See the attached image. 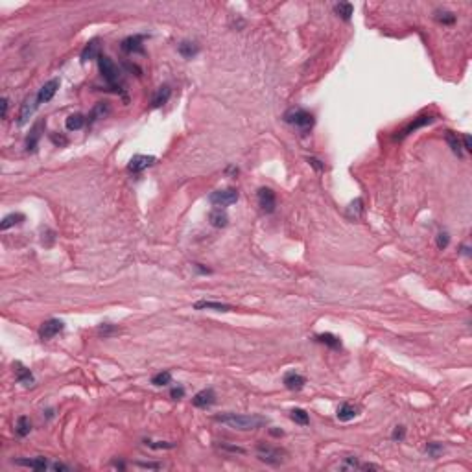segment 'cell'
Instances as JSON below:
<instances>
[{
  "label": "cell",
  "instance_id": "cell-1",
  "mask_svg": "<svg viewBox=\"0 0 472 472\" xmlns=\"http://www.w3.org/2000/svg\"><path fill=\"white\" fill-rule=\"evenodd\" d=\"M216 423L227 424L229 428L240 431H249V430H257L260 426H264L267 421L264 417H258V415H238V413H224V415H216L214 417Z\"/></svg>",
  "mask_w": 472,
  "mask_h": 472
},
{
  "label": "cell",
  "instance_id": "cell-2",
  "mask_svg": "<svg viewBox=\"0 0 472 472\" xmlns=\"http://www.w3.org/2000/svg\"><path fill=\"white\" fill-rule=\"evenodd\" d=\"M284 120L291 124L293 127H297L299 131L308 133L312 127H314V116L312 113H308L305 109H290L284 113Z\"/></svg>",
  "mask_w": 472,
  "mask_h": 472
},
{
  "label": "cell",
  "instance_id": "cell-3",
  "mask_svg": "<svg viewBox=\"0 0 472 472\" xmlns=\"http://www.w3.org/2000/svg\"><path fill=\"white\" fill-rule=\"evenodd\" d=\"M257 457L266 465H277L284 463L286 459V452L282 448L271 447V445H266V443H258L257 445Z\"/></svg>",
  "mask_w": 472,
  "mask_h": 472
},
{
  "label": "cell",
  "instance_id": "cell-4",
  "mask_svg": "<svg viewBox=\"0 0 472 472\" xmlns=\"http://www.w3.org/2000/svg\"><path fill=\"white\" fill-rule=\"evenodd\" d=\"M98 68H100V72H102V76H103V80H105L109 85H113V89H115V85L118 83V78H120V70H118V66L115 65V61H113L111 58H107V56H100Z\"/></svg>",
  "mask_w": 472,
  "mask_h": 472
},
{
  "label": "cell",
  "instance_id": "cell-5",
  "mask_svg": "<svg viewBox=\"0 0 472 472\" xmlns=\"http://www.w3.org/2000/svg\"><path fill=\"white\" fill-rule=\"evenodd\" d=\"M238 192L234 190V188H225V190H216L212 192L210 196H208V201L214 205V207H229V205H232V203H236L238 201Z\"/></svg>",
  "mask_w": 472,
  "mask_h": 472
},
{
  "label": "cell",
  "instance_id": "cell-6",
  "mask_svg": "<svg viewBox=\"0 0 472 472\" xmlns=\"http://www.w3.org/2000/svg\"><path fill=\"white\" fill-rule=\"evenodd\" d=\"M257 199H258V207L264 210L266 214H271L277 207V196L271 188H266L262 186L260 190L257 192Z\"/></svg>",
  "mask_w": 472,
  "mask_h": 472
},
{
  "label": "cell",
  "instance_id": "cell-7",
  "mask_svg": "<svg viewBox=\"0 0 472 472\" xmlns=\"http://www.w3.org/2000/svg\"><path fill=\"white\" fill-rule=\"evenodd\" d=\"M63 328H65V323H63V321H59V319H48V321H44V323L41 325V328H39V338L44 341L52 340V338L58 336Z\"/></svg>",
  "mask_w": 472,
  "mask_h": 472
},
{
  "label": "cell",
  "instance_id": "cell-8",
  "mask_svg": "<svg viewBox=\"0 0 472 472\" xmlns=\"http://www.w3.org/2000/svg\"><path fill=\"white\" fill-rule=\"evenodd\" d=\"M435 118L433 116H428V115H423V116H417L413 122H410V124L402 129V131L398 133V135H395V139L397 141H400V139H404V137H408V135H411V133H415L417 129H421V127H424V125L431 124Z\"/></svg>",
  "mask_w": 472,
  "mask_h": 472
},
{
  "label": "cell",
  "instance_id": "cell-9",
  "mask_svg": "<svg viewBox=\"0 0 472 472\" xmlns=\"http://www.w3.org/2000/svg\"><path fill=\"white\" fill-rule=\"evenodd\" d=\"M155 161L157 159L153 157V155H133L129 164H127V170L133 172V174H141V172H144L151 164H155Z\"/></svg>",
  "mask_w": 472,
  "mask_h": 472
},
{
  "label": "cell",
  "instance_id": "cell-10",
  "mask_svg": "<svg viewBox=\"0 0 472 472\" xmlns=\"http://www.w3.org/2000/svg\"><path fill=\"white\" fill-rule=\"evenodd\" d=\"M59 85H61L59 78H54V80H50V82H46L44 85H42L41 89H39V92H37V102H39V105H41V103H46V102H50V100L56 96Z\"/></svg>",
  "mask_w": 472,
  "mask_h": 472
},
{
  "label": "cell",
  "instance_id": "cell-11",
  "mask_svg": "<svg viewBox=\"0 0 472 472\" xmlns=\"http://www.w3.org/2000/svg\"><path fill=\"white\" fill-rule=\"evenodd\" d=\"M216 402V393L214 390H201L199 393H196L194 395V398H192V404L196 408H201V410H207V408H210L212 404Z\"/></svg>",
  "mask_w": 472,
  "mask_h": 472
},
{
  "label": "cell",
  "instance_id": "cell-12",
  "mask_svg": "<svg viewBox=\"0 0 472 472\" xmlns=\"http://www.w3.org/2000/svg\"><path fill=\"white\" fill-rule=\"evenodd\" d=\"M142 42H144V35H131V37H127V39L122 41V46L120 48L125 54H142L144 52Z\"/></svg>",
  "mask_w": 472,
  "mask_h": 472
},
{
  "label": "cell",
  "instance_id": "cell-13",
  "mask_svg": "<svg viewBox=\"0 0 472 472\" xmlns=\"http://www.w3.org/2000/svg\"><path fill=\"white\" fill-rule=\"evenodd\" d=\"M15 465H21V467H28V469H33V471H46V469H52L54 463H48L44 457H22V459H15L13 461Z\"/></svg>",
  "mask_w": 472,
  "mask_h": 472
},
{
  "label": "cell",
  "instance_id": "cell-14",
  "mask_svg": "<svg viewBox=\"0 0 472 472\" xmlns=\"http://www.w3.org/2000/svg\"><path fill=\"white\" fill-rule=\"evenodd\" d=\"M13 369H15V378L19 384H22V386H26V388H30V386L35 384V378H33L32 371H30L28 367H24L21 362H15V364H13Z\"/></svg>",
  "mask_w": 472,
  "mask_h": 472
},
{
  "label": "cell",
  "instance_id": "cell-15",
  "mask_svg": "<svg viewBox=\"0 0 472 472\" xmlns=\"http://www.w3.org/2000/svg\"><path fill=\"white\" fill-rule=\"evenodd\" d=\"M284 386H286V390L290 391H301L303 388H305V384H307V378L303 376V374L295 373V371H290V373L284 374Z\"/></svg>",
  "mask_w": 472,
  "mask_h": 472
},
{
  "label": "cell",
  "instance_id": "cell-16",
  "mask_svg": "<svg viewBox=\"0 0 472 472\" xmlns=\"http://www.w3.org/2000/svg\"><path fill=\"white\" fill-rule=\"evenodd\" d=\"M39 107V102H37V96L35 98H26L22 107H21V113H19V125H24L28 122V118L33 115V111Z\"/></svg>",
  "mask_w": 472,
  "mask_h": 472
},
{
  "label": "cell",
  "instance_id": "cell-17",
  "mask_svg": "<svg viewBox=\"0 0 472 472\" xmlns=\"http://www.w3.org/2000/svg\"><path fill=\"white\" fill-rule=\"evenodd\" d=\"M42 129H44V120H39V122L32 127V131H30L28 139H26V149H28V151H32L33 153V151L37 149V144H39Z\"/></svg>",
  "mask_w": 472,
  "mask_h": 472
},
{
  "label": "cell",
  "instance_id": "cell-18",
  "mask_svg": "<svg viewBox=\"0 0 472 472\" xmlns=\"http://www.w3.org/2000/svg\"><path fill=\"white\" fill-rule=\"evenodd\" d=\"M358 413H360V408L358 406H352V404H349V402H343L340 408H338V419H340L341 423H349V421H352L354 417H358Z\"/></svg>",
  "mask_w": 472,
  "mask_h": 472
},
{
  "label": "cell",
  "instance_id": "cell-19",
  "mask_svg": "<svg viewBox=\"0 0 472 472\" xmlns=\"http://www.w3.org/2000/svg\"><path fill=\"white\" fill-rule=\"evenodd\" d=\"M196 310H216V312H232L234 308L225 303H216V301H198L194 305Z\"/></svg>",
  "mask_w": 472,
  "mask_h": 472
},
{
  "label": "cell",
  "instance_id": "cell-20",
  "mask_svg": "<svg viewBox=\"0 0 472 472\" xmlns=\"http://www.w3.org/2000/svg\"><path fill=\"white\" fill-rule=\"evenodd\" d=\"M170 96H172V89H170L168 85L159 87L157 92H155V94H153V98H151V107L157 109V107H161V105H164L166 102L170 100Z\"/></svg>",
  "mask_w": 472,
  "mask_h": 472
},
{
  "label": "cell",
  "instance_id": "cell-21",
  "mask_svg": "<svg viewBox=\"0 0 472 472\" xmlns=\"http://www.w3.org/2000/svg\"><path fill=\"white\" fill-rule=\"evenodd\" d=\"M109 113H111V107H109L107 102H98V103L92 107L91 113H89V116H87V122L92 124V122H96V120H100V118H103V116L109 115Z\"/></svg>",
  "mask_w": 472,
  "mask_h": 472
},
{
  "label": "cell",
  "instance_id": "cell-22",
  "mask_svg": "<svg viewBox=\"0 0 472 472\" xmlns=\"http://www.w3.org/2000/svg\"><path fill=\"white\" fill-rule=\"evenodd\" d=\"M98 58H100V41L98 39H92L82 50V61H91V59H98Z\"/></svg>",
  "mask_w": 472,
  "mask_h": 472
},
{
  "label": "cell",
  "instance_id": "cell-23",
  "mask_svg": "<svg viewBox=\"0 0 472 472\" xmlns=\"http://www.w3.org/2000/svg\"><path fill=\"white\" fill-rule=\"evenodd\" d=\"M208 222H210L212 227H220L222 229V227H225V225L229 224V216L225 214V210H222V208L218 207L208 214Z\"/></svg>",
  "mask_w": 472,
  "mask_h": 472
},
{
  "label": "cell",
  "instance_id": "cell-24",
  "mask_svg": "<svg viewBox=\"0 0 472 472\" xmlns=\"http://www.w3.org/2000/svg\"><path fill=\"white\" fill-rule=\"evenodd\" d=\"M177 50H179V54H181L185 59H192L199 54V46L192 41H183L181 44L177 46Z\"/></svg>",
  "mask_w": 472,
  "mask_h": 472
},
{
  "label": "cell",
  "instance_id": "cell-25",
  "mask_svg": "<svg viewBox=\"0 0 472 472\" xmlns=\"http://www.w3.org/2000/svg\"><path fill=\"white\" fill-rule=\"evenodd\" d=\"M26 220L24 214H21V212H11V214H8L4 220H2V224H0V231H8L9 227H15V225L22 224Z\"/></svg>",
  "mask_w": 472,
  "mask_h": 472
},
{
  "label": "cell",
  "instance_id": "cell-26",
  "mask_svg": "<svg viewBox=\"0 0 472 472\" xmlns=\"http://www.w3.org/2000/svg\"><path fill=\"white\" fill-rule=\"evenodd\" d=\"M315 340L319 341V343H323V345H327V347H330V349H341V340L338 338V336L330 334V332L317 334V336H315Z\"/></svg>",
  "mask_w": 472,
  "mask_h": 472
},
{
  "label": "cell",
  "instance_id": "cell-27",
  "mask_svg": "<svg viewBox=\"0 0 472 472\" xmlns=\"http://www.w3.org/2000/svg\"><path fill=\"white\" fill-rule=\"evenodd\" d=\"M85 122H87V118L83 115H80V113H76V115H70L66 118L65 125L68 131H80L83 125H85Z\"/></svg>",
  "mask_w": 472,
  "mask_h": 472
},
{
  "label": "cell",
  "instance_id": "cell-28",
  "mask_svg": "<svg viewBox=\"0 0 472 472\" xmlns=\"http://www.w3.org/2000/svg\"><path fill=\"white\" fill-rule=\"evenodd\" d=\"M15 431H17V435H19V437H26V435L32 431V421H30L26 415L19 417V419H17Z\"/></svg>",
  "mask_w": 472,
  "mask_h": 472
},
{
  "label": "cell",
  "instance_id": "cell-29",
  "mask_svg": "<svg viewBox=\"0 0 472 472\" xmlns=\"http://www.w3.org/2000/svg\"><path fill=\"white\" fill-rule=\"evenodd\" d=\"M447 142H448V146L452 148V151L456 153L457 157H461L463 155V151H461V142H459V139H457V133H454V131H447Z\"/></svg>",
  "mask_w": 472,
  "mask_h": 472
},
{
  "label": "cell",
  "instance_id": "cell-30",
  "mask_svg": "<svg viewBox=\"0 0 472 472\" xmlns=\"http://www.w3.org/2000/svg\"><path fill=\"white\" fill-rule=\"evenodd\" d=\"M291 421L295 424H301V426H307L308 423H310V417H308V411H305V410H301V408H295V410H291Z\"/></svg>",
  "mask_w": 472,
  "mask_h": 472
},
{
  "label": "cell",
  "instance_id": "cell-31",
  "mask_svg": "<svg viewBox=\"0 0 472 472\" xmlns=\"http://www.w3.org/2000/svg\"><path fill=\"white\" fill-rule=\"evenodd\" d=\"M334 11L338 13V15L343 19V21H349L350 17H352V11H354V8H352V4H349V2H340L336 8H334Z\"/></svg>",
  "mask_w": 472,
  "mask_h": 472
},
{
  "label": "cell",
  "instance_id": "cell-32",
  "mask_svg": "<svg viewBox=\"0 0 472 472\" xmlns=\"http://www.w3.org/2000/svg\"><path fill=\"white\" fill-rule=\"evenodd\" d=\"M435 19L439 21L441 24H454L456 22V15L452 11H447V9H437L435 11Z\"/></svg>",
  "mask_w": 472,
  "mask_h": 472
},
{
  "label": "cell",
  "instance_id": "cell-33",
  "mask_svg": "<svg viewBox=\"0 0 472 472\" xmlns=\"http://www.w3.org/2000/svg\"><path fill=\"white\" fill-rule=\"evenodd\" d=\"M170 382H172V373H170V371H161V373H157L153 378H151V384L157 386V388H161V386H168Z\"/></svg>",
  "mask_w": 472,
  "mask_h": 472
},
{
  "label": "cell",
  "instance_id": "cell-34",
  "mask_svg": "<svg viewBox=\"0 0 472 472\" xmlns=\"http://www.w3.org/2000/svg\"><path fill=\"white\" fill-rule=\"evenodd\" d=\"M362 205H364V201H362V199H360V198L354 199V201L349 205V216H350V218H354V220H356V218H360V214H362V208H364Z\"/></svg>",
  "mask_w": 472,
  "mask_h": 472
},
{
  "label": "cell",
  "instance_id": "cell-35",
  "mask_svg": "<svg viewBox=\"0 0 472 472\" xmlns=\"http://www.w3.org/2000/svg\"><path fill=\"white\" fill-rule=\"evenodd\" d=\"M146 447H149V448H155V450H166V448H174L175 447V443H164V441H149V439H144L142 441Z\"/></svg>",
  "mask_w": 472,
  "mask_h": 472
},
{
  "label": "cell",
  "instance_id": "cell-36",
  "mask_svg": "<svg viewBox=\"0 0 472 472\" xmlns=\"http://www.w3.org/2000/svg\"><path fill=\"white\" fill-rule=\"evenodd\" d=\"M341 469H343V471H356V469L360 471V463H358L354 457H347V459L343 461V465H341Z\"/></svg>",
  "mask_w": 472,
  "mask_h": 472
},
{
  "label": "cell",
  "instance_id": "cell-37",
  "mask_svg": "<svg viewBox=\"0 0 472 472\" xmlns=\"http://www.w3.org/2000/svg\"><path fill=\"white\" fill-rule=\"evenodd\" d=\"M426 450H428V454H430L431 457H437L441 452H443V445H439V443H428Z\"/></svg>",
  "mask_w": 472,
  "mask_h": 472
},
{
  "label": "cell",
  "instance_id": "cell-38",
  "mask_svg": "<svg viewBox=\"0 0 472 472\" xmlns=\"http://www.w3.org/2000/svg\"><path fill=\"white\" fill-rule=\"evenodd\" d=\"M404 437H406V428L404 426H397L395 430H393V433H391V439L393 441H404Z\"/></svg>",
  "mask_w": 472,
  "mask_h": 472
},
{
  "label": "cell",
  "instance_id": "cell-39",
  "mask_svg": "<svg viewBox=\"0 0 472 472\" xmlns=\"http://www.w3.org/2000/svg\"><path fill=\"white\" fill-rule=\"evenodd\" d=\"M98 332H100V334H103V336H111V334H116V332H118V328H116V327H113V325H109V323H103L98 328Z\"/></svg>",
  "mask_w": 472,
  "mask_h": 472
},
{
  "label": "cell",
  "instance_id": "cell-40",
  "mask_svg": "<svg viewBox=\"0 0 472 472\" xmlns=\"http://www.w3.org/2000/svg\"><path fill=\"white\" fill-rule=\"evenodd\" d=\"M448 242H450L448 232H439V234H437V247L439 249H447Z\"/></svg>",
  "mask_w": 472,
  "mask_h": 472
},
{
  "label": "cell",
  "instance_id": "cell-41",
  "mask_svg": "<svg viewBox=\"0 0 472 472\" xmlns=\"http://www.w3.org/2000/svg\"><path fill=\"white\" fill-rule=\"evenodd\" d=\"M220 448H222V450H227V452H234V454H246V448L234 447V445H227V443H222Z\"/></svg>",
  "mask_w": 472,
  "mask_h": 472
},
{
  "label": "cell",
  "instance_id": "cell-42",
  "mask_svg": "<svg viewBox=\"0 0 472 472\" xmlns=\"http://www.w3.org/2000/svg\"><path fill=\"white\" fill-rule=\"evenodd\" d=\"M170 397L174 398V400H181L185 397V390L183 388H174V390L170 391Z\"/></svg>",
  "mask_w": 472,
  "mask_h": 472
},
{
  "label": "cell",
  "instance_id": "cell-43",
  "mask_svg": "<svg viewBox=\"0 0 472 472\" xmlns=\"http://www.w3.org/2000/svg\"><path fill=\"white\" fill-rule=\"evenodd\" d=\"M8 109H9V100L4 96V98H2V116H4V118L8 116Z\"/></svg>",
  "mask_w": 472,
  "mask_h": 472
},
{
  "label": "cell",
  "instance_id": "cell-44",
  "mask_svg": "<svg viewBox=\"0 0 472 472\" xmlns=\"http://www.w3.org/2000/svg\"><path fill=\"white\" fill-rule=\"evenodd\" d=\"M463 148L467 149V151H472V141L469 135H463Z\"/></svg>",
  "mask_w": 472,
  "mask_h": 472
},
{
  "label": "cell",
  "instance_id": "cell-45",
  "mask_svg": "<svg viewBox=\"0 0 472 472\" xmlns=\"http://www.w3.org/2000/svg\"><path fill=\"white\" fill-rule=\"evenodd\" d=\"M308 163H310V164L314 166L315 170H323V168H325L323 164H319V163H321V161H317V159H314V157H310V159H308Z\"/></svg>",
  "mask_w": 472,
  "mask_h": 472
},
{
  "label": "cell",
  "instance_id": "cell-46",
  "mask_svg": "<svg viewBox=\"0 0 472 472\" xmlns=\"http://www.w3.org/2000/svg\"><path fill=\"white\" fill-rule=\"evenodd\" d=\"M52 142H56V144H61V146H65V144H66V139H65V137H58V135H52Z\"/></svg>",
  "mask_w": 472,
  "mask_h": 472
},
{
  "label": "cell",
  "instance_id": "cell-47",
  "mask_svg": "<svg viewBox=\"0 0 472 472\" xmlns=\"http://www.w3.org/2000/svg\"><path fill=\"white\" fill-rule=\"evenodd\" d=\"M139 467H144V469H161L159 463H137Z\"/></svg>",
  "mask_w": 472,
  "mask_h": 472
},
{
  "label": "cell",
  "instance_id": "cell-48",
  "mask_svg": "<svg viewBox=\"0 0 472 472\" xmlns=\"http://www.w3.org/2000/svg\"><path fill=\"white\" fill-rule=\"evenodd\" d=\"M269 431H271V435H277V437H281L282 433H284L282 430H269Z\"/></svg>",
  "mask_w": 472,
  "mask_h": 472
}]
</instances>
